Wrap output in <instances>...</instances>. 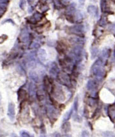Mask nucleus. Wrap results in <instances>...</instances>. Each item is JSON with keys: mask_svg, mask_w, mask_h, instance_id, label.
Returning a JSON list of instances; mask_svg holds the SVG:
<instances>
[{"mask_svg": "<svg viewBox=\"0 0 115 137\" xmlns=\"http://www.w3.org/2000/svg\"><path fill=\"white\" fill-rule=\"evenodd\" d=\"M103 61L102 58H100L94 63L92 66V72L98 80H102L105 75L103 67Z\"/></svg>", "mask_w": 115, "mask_h": 137, "instance_id": "obj_1", "label": "nucleus"}, {"mask_svg": "<svg viewBox=\"0 0 115 137\" xmlns=\"http://www.w3.org/2000/svg\"><path fill=\"white\" fill-rule=\"evenodd\" d=\"M54 94L55 96L56 99L59 100L60 101H63L65 99V96L64 94V92L61 87L59 86H57L54 89Z\"/></svg>", "mask_w": 115, "mask_h": 137, "instance_id": "obj_2", "label": "nucleus"}, {"mask_svg": "<svg viewBox=\"0 0 115 137\" xmlns=\"http://www.w3.org/2000/svg\"><path fill=\"white\" fill-rule=\"evenodd\" d=\"M16 115L15 112V104L13 103H9L7 107V116L11 121H14Z\"/></svg>", "mask_w": 115, "mask_h": 137, "instance_id": "obj_3", "label": "nucleus"}, {"mask_svg": "<svg viewBox=\"0 0 115 137\" xmlns=\"http://www.w3.org/2000/svg\"><path fill=\"white\" fill-rule=\"evenodd\" d=\"M72 54H73L74 56L76 59L78 61L79 60V59L81 58L82 54V47L81 45H78L75 46L73 50H72Z\"/></svg>", "mask_w": 115, "mask_h": 137, "instance_id": "obj_4", "label": "nucleus"}, {"mask_svg": "<svg viewBox=\"0 0 115 137\" xmlns=\"http://www.w3.org/2000/svg\"><path fill=\"white\" fill-rule=\"evenodd\" d=\"M70 30L73 33L78 35L81 34L84 31V27L82 25H74L70 27Z\"/></svg>", "mask_w": 115, "mask_h": 137, "instance_id": "obj_5", "label": "nucleus"}, {"mask_svg": "<svg viewBox=\"0 0 115 137\" xmlns=\"http://www.w3.org/2000/svg\"><path fill=\"white\" fill-rule=\"evenodd\" d=\"M38 57L41 62H45L47 58V54H46V51L43 49H40L38 51Z\"/></svg>", "mask_w": 115, "mask_h": 137, "instance_id": "obj_6", "label": "nucleus"}, {"mask_svg": "<svg viewBox=\"0 0 115 137\" xmlns=\"http://www.w3.org/2000/svg\"><path fill=\"white\" fill-rule=\"evenodd\" d=\"M59 75V79L61 81L66 85H69L70 84V79H69V77L68 75L65 74V73H60L58 74Z\"/></svg>", "mask_w": 115, "mask_h": 137, "instance_id": "obj_7", "label": "nucleus"}, {"mask_svg": "<svg viewBox=\"0 0 115 137\" xmlns=\"http://www.w3.org/2000/svg\"><path fill=\"white\" fill-rule=\"evenodd\" d=\"M87 11L90 14L95 16H98V11L97 7L94 5H90L87 7Z\"/></svg>", "mask_w": 115, "mask_h": 137, "instance_id": "obj_8", "label": "nucleus"}, {"mask_svg": "<svg viewBox=\"0 0 115 137\" xmlns=\"http://www.w3.org/2000/svg\"><path fill=\"white\" fill-rule=\"evenodd\" d=\"M50 74L53 76H56L59 74V68L56 63H53L49 70Z\"/></svg>", "mask_w": 115, "mask_h": 137, "instance_id": "obj_9", "label": "nucleus"}, {"mask_svg": "<svg viewBox=\"0 0 115 137\" xmlns=\"http://www.w3.org/2000/svg\"><path fill=\"white\" fill-rule=\"evenodd\" d=\"M70 124L68 121H64V122L61 125V130L64 133H69L70 131Z\"/></svg>", "mask_w": 115, "mask_h": 137, "instance_id": "obj_10", "label": "nucleus"}, {"mask_svg": "<svg viewBox=\"0 0 115 137\" xmlns=\"http://www.w3.org/2000/svg\"><path fill=\"white\" fill-rule=\"evenodd\" d=\"M96 83L94 80H89L88 81L87 84V88L90 91H93L96 89Z\"/></svg>", "mask_w": 115, "mask_h": 137, "instance_id": "obj_11", "label": "nucleus"}, {"mask_svg": "<svg viewBox=\"0 0 115 137\" xmlns=\"http://www.w3.org/2000/svg\"><path fill=\"white\" fill-rule=\"evenodd\" d=\"M43 85H44V89L46 91H49L50 89V82L47 76H45L43 79Z\"/></svg>", "mask_w": 115, "mask_h": 137, "instance_id": "obj_12", "label": "nucleus"}, {"mask_svg": "<svg viewBox=\"0 0 115 137\" xmlns=\"http://www.w3.org/2000/svg\"><path fill=\"white\" fill-rule=\"evenodd\" d=\"M73 108H71L70 110H69L68 112H66L65 113L63 117L64 121H68V120H69V118L71 117L72 114H73Z\"/></svg>", "mask_w": 115, "mask_h": 137, "instance_id": "obj_13", "label": "nucleus"}, {"mask_svg": "<svg viewBox=\"0 0 115 137\" xmlns=\"http://www.w3.org/2000/svg\"><path fill=\"white\" fill-rule=\"evenodd\" d=\"M20 38H21L22 41H23L24 42H27L28 39H29V34H28V32L27 31V30H23L22 31L21 35H20Z\"/></svg>", "mask_w": 115, "mask_h": 137, "instance_id": "obj_14", "label": "nucleus"}, {"mask_svg": "<svg viewBox=\"0 0 115 137\" xmlns=\"http://www.w3.org/2000/svg\"><path fill=\"white\" fill-rule=\"evenodd\" d=\"M29 77H30V79L33 80V81H35V82H37L38 81V75H37L36 72H35L34 71H30L29 72Z\"/></svg>", "mask_w": 115, "mask_h": 137, "instance_id": "obj_15", "label": "nucleus"}, {"mask_svg": "<svg viewBox=\"0 0 115 137\" xmlns=\"http://www.w3.org/2000/svg\"><path fill=\"white\" fill-rule=\"evenodd\" d=\"M103 137H115V133L113 131H106L102 133Z\"/></svg>", "mask_w": 115, "mask_h": 137, "instance_id": "obj_16", "label": "nucleus"}, {"mask_svg": "<svg viewBox=\"0 0 115 137\" xmlns=\"http://www.w3.org/2000/svg\"><path fill=\"white\" fill-rule=\"evenodd\" d=\"M78 107H79V99L77 96L75 98L73 104V109L76 112H77L78 111Z\"/></svg>", "mask_w": 115, "mask_h": 137, "instance_id": "obj_17", "label": "nucleus"}, {"mask_svg": "<svg viewBox=\"0 0 115 137\" xmlns=\"http://www.w3.org/2000/svg\"><path fill=\"white\" fill-rule=\"evenodd\" d=\"M102 56L103 58H108L109 56V50L108 49H104L102 53Z\"/></svg>", "mask_w": 115, "mask_h": 137, "instance_id": "obj_18", "label": "nucleus"}, {"mask_svg": "<svg viewBox=\"0 0 115 137\" xmlns=\"http://www.w3.org/2000/svg\"><path fill=\"white\" fill-rule=\"evenodd\" d=\"M18 95H20V96H19V99H23L25 98L26 96V91H25L23 89H20V90L19 91V93H18Z\"/></svg>", "mask_w": 115, "mask_h": 137, "instance_id": "obj_19", "label": "nucleus"}, {"mask_svg": "<svg viewBox=\"0 0 115 137\" xmlns=\"http://www.w3.org/2000/svg\"><path fill=\"white\" fill-rule=\"evenodd\" d=\"M73 119L74 121L77 122H81L82 121V118L81 116L78 115L76 112L73 115Z\"/></svg>", "mask_w": 115, "mask_h": 137, "instance_id": "obj_20", "label": "nucleus"}, {"mask_svg": "<svg viewBox=\"0 0 115 137\" xmlns=\"http://www.w3.org/2000/svg\"><path fill=\"white\" fill-rule=\"evenodd\" d=\"M35 86L33 84V83L31 82L29 85V93L31 95L35 94Z\"/></svg>", "mask_w": 115, "mask_h": 137, "instance_id": "obj_21", "label": "nucleus"}, {"mask_svg": "<svg viewBox=\"0 0 115 137\" xmlns=\"http://www.w3.org/2000/svg\"><path fill=\"white\" fill-rule=\"evenodd\" d=\"M20 137H33V136L29 134V132L25 130H22L20 131Z\"/></svg>", "mask_w": 115, "mask_h": 137, "instance_id": "obj_22", "label": "nucleus"}, {"mask_svg": "<svg viewBox=\"0 0 115 137\" xmlns=\"http://www.w3.org/2000/svg\"><path fill=\"white\" fill-rule=\"evenodd\" d=\"M98 53V50L96 48H94L91 51V55H92V58H95L97 54Z\"/></svg>", "mask_w": 115, "mask_h": 137, "instance_id": "obj_23", "label": "nucleus"}, {"mask_svg": "<svg viewBox=\"0 0 115 137\" xmlns=\"http://www.w3.org/2000/svg\"><path fill=\"white\" fill-rule=\"evenodd\" d=\"M75 9H76V4L75 3H72L69 6V7L68 8V11L69 12V13L70 12H72L74 11L75 10Z\"/></svg>", "mask_w": 115, "mask_h": 137, "instance_id": "obj_24", "label": "nucleus"}, {"mask_svg": "<svg viewBox=\"0 0 115 137\" xmlns=\"http://www.w3.org/2000/svg\"><path fill=\"white\" fill-rule=\"evenodd\" d=\"M36 66V62L34 61H30V62L28 64V67L29 68H34Z\"/></svg>", "mask_w": 115, "mask_h": 137, "instance_id": "obj_25", "label": "nucleus"}, {"mask_svg": "<svg viewBox=\"0 0 115 137\" xmlns=\"http://www.w3.org/2000/svg\"><path fill=\"white\" fill-rule=\"evenodd\" d=\"M81 137H90V135L87 130H83L81 133Z\"/></svg>", "mask_w": 115, "mask_h": 137, "instance_id": "obj_26", "label": "nucleus"}, {"mask_svg": "<svg viewBox=\"0 0 115 137\" xmlns=\"http://www.w3.org/2000/svg\"><path fill=\"white\" fill-rule=\"evenodd\" d=\"M26 0H20V3H19V6H20V8L22 9H24L26 6Z\"/></svg>", "mask_w": 115, "mask_h": 137, "instance_id": "obj_27", "label": "nucleus"}, {"mask_svg": "<svg viewBox=\"0 0 115 137\" xmlns=\"http://www.w3.org/2000/svg\"><path fill=\"white\" fill-rule=\"evenodd\" d=\"M9 2V0H0V4H1V6L3 7H5V4H7Z\"/></svg>", "mask_w": 115, "mask_h": 137, "instance_id": "obj_28", "label": "nucleus"}, {"mask_svg": "<svg viewBox=\"0 0 115 137\" xmlns=\"http://www.w3.org/2000/svg\"><path fill=\"white\" fill-rule=\"evenodd\" d=\"M34 17L35 18L36 20H40L41 18H42V16H41L40 14H38V13H36V14L34 15Z\"/></svg>", "mask_w": 115, "mask_h": 137, "instance_id": "obj_29", "label": "nucleus"}, {"mask_svg": "<svg viewBox=\"0 0 115 137\" xmlns=\"http://www.w3.org/2000/svg\"><path fill=\"white\" fill-rule=\"evenodd\" d=\"M40 137H46V133H45V129L43 128V130H41V135L40 136Z\"/></svg>", "mask_w": 115, "mask_h": 137, "instance_id": "obj_30", "label": "nucleus"}, {"mask_svg": "<svg viewBox=\"0 0 115 137\" xmlns=\"http://www.w3.org/2000/svg\"><path fill=\"white\" fill-rule=\"evenodd\" d=\"M76 19H77V20H79V19H82V14H81L80 12H78L76 14Z\"/></svg>", "mask_w": 115, "mask_h": 137, "instance_id": "obj_31", "label": "nucleus"}, {"mask_svg": "<svg viewBox=\"0 0 115 137\" xmlns=\"http://www.w3.org/2000/svg\"><path fill=\"white\" fill-rule=\"evenodd\" d=\"M6 9H4V7H1V6H0V16H2L4 13Z\"/></svg>", "mask_w": 115, "mask_h": 137, "instance_id": "obj_32", "label": "nucleus"}, {"mask_svg": "<svg viewBox=\"0 0 115 137\" xmlns=\"http://www.w3.org/2000/svg\"><path fill=\"white\" fill-rule=\"evenodd\" d=\"M39 44H38V43H33L32 44V48H39Z\"/></svg>", "mask_w": 115, "mask_h": 137, "instance_id": "obj_33", "label": "nucleus"}, {"mask_svg": "<svg viewBox=\"0 0 115 137\" xmlns=\"http://www.w3.org/2000/svg\"><path fill=\"white\" fill-rule=\"evenodd\" d=\"M51 137H61V135L59 133L56 132V133H54L52 135Z\"/></svg>", "mask_w": 115, "mask_h": 137, "instance_id": "obj_34", "label": "nucleus"}, {"mask_svg": "<svg viewBox=\"0 0 115 137\" xmlns=\"http://www.w3.org/2000/svg\"><path fill=\"white\" fill-rule=\"evenodd\" d=\"M111 30L113 32V33H115V24L111 26Z\"/></svg>", "mask_w": 115, "mask_h": 137, "instance_id": "obj_35", "label": "nucleus"}, {"mask_svg": "<svg viewBox=\"0 0 115 137\" xmlns=\"http://www.w3.org/2000/svg\"><path fill=\"white\" fill-rule=\"evenodd\" d=\"M85 0H79V4H81V6H83L84 3H85Z\"/></svg>", "mask_w": 115, "mask_h": 137, "instance_id": "obj_36", "label": "nucleus"}, {"mask_svg": "<svg viewBox=\"0 0 115 137\" xmlns=\"http://www.w3.org/2000/svg\"><path fill=\"white\" fill-rule=\"evenodd\" d=\"M10 137H18V136H17V135L16 134V133H11V134Z\"/></svg>", "mask_w": 115, "mask_h": 137, "instance_id": "obj_37", "label": "nucleus"}, {"mask_svg": "<svg viewBox=\"0 0 115 137\" xmlns=\"http://www.w3.org/2000/svg\"><path fill=\"white\" fill-rule=\"evenodd\" d=\"M61 137H72V136L69 134H65L63 136H62Z\"/></svg>", "mask_w": 115, "mask_h": 137, "instance_id": "obj_38", "label": "nucleus"}, {"mask_svg": "<svg viewBox=\"0 0 115 137\" xmlns=\"http://www.w3.org/2000/svg\"><path fill=\"white\" fill-rule=\"evenodd\" d=\"M114 57H115V50H114Z\"/></svg>", "mask_w": 115, "mask_h": 137, "instance_id": "obj_39", "label": "nucleus"}, {"mask_svg": "<svg viewBox=\"0 0 115 137\" xmlns=\"http://www.w3.org/2000/svg\"><path fill=\"white\" fill-rule=\"evenodd\" d=\"M0 137H3V135H0Z\"/></svg>", "mask_w": 115, "mask_h": 137, "instance_id": "obj_40", "label": "nucleus"}, {"mask_svg": "<svg viewBox=\"0 0 115 137\" xmlns=\"http://www.w3.org/2000/svg\"><path fill=\"white\" fill-rule=\"evenodd\" d=\"M68 1H69V0H68Z\"/></svg>", "mask_w": 115, "mask_h": 137, "instance_id": "obj_41", "label": "nucleus"}]
</instances>
